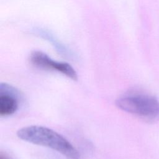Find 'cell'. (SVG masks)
Masks as SVG:
<instances>
[{
  "mask_svg": "<svg viewBox=\"0 0 159 159\" xmlns=\"http://www.w3.org/2000/svg\"><path fill=\"white\" fill-rule=\"evenodd\" d=\"M17 137L27 142L52 148L70 159H79L76 148L53 130L41 125H29L17 130Z\"/></svg>",
  "mask_w": 159,
  "mask_h": 159,
  "instance_id": "obj_1",
  "label": "cell"
},
{
  "mask_svg": "<svg viewBox=\"0 0 159 159\" xmlns=\"http://www.w3.org/2000/svg\"><path fill=\"white\" fill-rule=\"evenodd\" d=\"M116 104L120 109L148 122L159 119V101L154 96L135 94L118 98Z\"/></svg>",
  "mask_w": 159,
  "mask_h": 159,
  "instance_id": "obj_2",
  "label": "cell"
},
{
  "mask_svg": "<svg viewBox=\"0 0 159 159\" xmlns=\"http://www.w3.org/2000/svg\"><path fill=\"white\" fill-rule=\"evenodd\" d=\"M30 61L32 65L38 68L56 71L73 81L78 80L76 71L69 63L55 61L42 52H33L30 56Z\"/></svg>",
  "mask_w": 159,
  "mask_h": 159,
  "instance_id": "obj_3",
  "label": "cell"
},
{
  "mask_svg": "<svg viewBox=\"0 0 159 159\" xmlns=\"http://www.w3.org/2000/svg\"><path fill=\"white\" fill-rule=\"evenodd\" d=\"M0 116L7 117L14 114L19 107L15 89L6 83L0 86Z\"/></svg>",
  "mask_w": 159,
  "mask_h": 159,
  "instance_id": "obj_4",
  "label": "cell"
},
{
  "mask_svg": "<svg viewBox=\"0 0 159 159\" xmlns=\"http://www.w3.org/2000/svg\"><path fill=\"white\" fill-rule=\"evenodd\" d=\"M0 159H11V158H9L6 154H4V153H1V155H0Z\"/></svg>",
  "mask_w": 159,
  "mask_h": 159,
  "instance_id": "obj_5",
  "label": "cell"
}]
</instances>
